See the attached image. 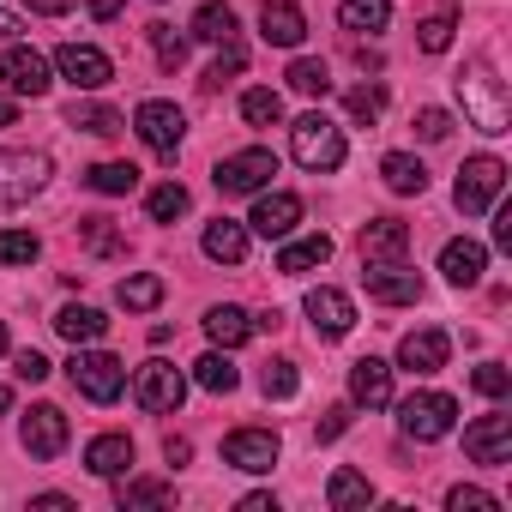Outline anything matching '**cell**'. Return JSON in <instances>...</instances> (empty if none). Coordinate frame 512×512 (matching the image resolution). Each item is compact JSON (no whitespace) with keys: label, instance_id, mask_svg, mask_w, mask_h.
<instances>
[{"label":"cell","instance_id":"cell-25","mask_svg":"<svg viewBox=\"0 0 512 512\" xmlns=\"http://www.w3.org/2000/svg\"><path fill=\"white\" fill-rule=\"evenodd\" d=\"M205 260H217V266H241V260H247V229L229 223V217H217V223L205 229Z\"/></svg>","mask_w":512,"mask_h":512},{"label":"cell","instance_id":"cell-15","mask_svg":"<svg viewBox=\"0 0 512 512\" xmlns=\"http://www.w3.org/2000/svg\"><path fill=\"white\" fill-rule=\"evenodd\" d=\"M0 85H7L13 97H43L55 79H49V61L37 55V49H25V43H13L7 55H0Z\"/></svg>","mask_w":512,"mask_h":512},{"label":"cell","instance_id":"cell-52","mask_svg":"<svg viewBox=\"0 0 512 512\" xmlns=\"http://www.w3.org/2000/svg\"><path fill=\"white\" fill-rule=\"evenodd\" d=\"M344 428H350V410L338 404V410H326V422H320V440H338Z\"/></svg>","mask_w":512,"mask_h":512},{"label":"cell","instance_id":"cell-46","mask_svg":"<svg viewBox=\"0 0 512 512\" xmlns=\"http://www.w3.org/2000/svg\"><path fill=\"white\" fill-rule=\"evenodd\" d=\"M241 67H247V49L223 43V55H217V61H211V73H205V91H217V85H223V79H235Z\"/></svg>","mask_w":512,"mask_h":512},{"label":"cell","instance_id":"cell-10","mask_svg":"<svg viewBox=\"0 0 512 512\" xmlns=\"http://www.w3.org/2000/svg\"><path fill=\"white\" fill-rule=\"evenodd\" d=\"M464 458L470 464H488V470H500V464H512V416H476L470 428H464Z\"/></svg>","mask_w":512,"mask_h":512},{"label":"cell","instance_id":"cell-32","mask_svg":"<svg viewBox=\"0 0 512 512\" xmlns=\"http://www.w3.org/2000/svg\"><path fill=\"white\" fill-rule=\"evenodd\" d=\"M380 181H386L392 193H422V187H428V169H422L416 157L392 151V157H380Z\"/></svg>","mask_w":512,"mask_h":512},{"label":"cell","instance_id":"cell-30","mask_svg":"<svg viewBox=\"0 0 512 512\" xmlns=\"http://www.w3.org/2000/svg\"><path fill=\"white\" fill-rule=\"evenodd\" d=\"M326 500H332L338 512H356V506H368V500H374V482H368L362 470H332V482H326Z\"/></svg>","mask_w":512,"mask_h":512},{"label":"cell","instance_id":"cell-2","mask_svg":"<svg viewBox=\"0 0 512 512\" xmlns=\"http://www.w3.org/2000/svg\"><path fill=\"white\" fill-rule=\"evenodd\" d=\"M290 151H296V163H302V169L332 175V169H344V127H338V121H326V115L314 109V115H302V121L290 127Z\"/></svg>","mask_w":512,"mask_h":512},{"label":"cell","instance_id":"cell-55","mask_svg":"<svg viewBox=\"0 0 512 512\" xmlns=\"http://www.w3.org/2000/svg\"><path fill=\"white\" fill-rule=\"evenodd\" d=\"M31 506H43V512H73V500H67V494H37Z\"/></svg>","mask_w":512,"mask_h":512},{"label":"cell","instance_id":"cell-16","mask_svg":"<svg viewBox=\"0 0 512 512\" xmlns=\"http://www.w3.org/2000/svg\"><path fill=\"white\" fill-rule=\"evenodd\" d=\"M404 253H410V223H398V217L362 223V266H386V260H404Z\"/></svg>","mask_w":512,"mask_h":512},{"label":"cell","instance_id":"cell-27","mask_svg":"<svg viewBox=\"0 0 512 512\" xmlns=\"http://www.w3.org/2000/svg\"><path fill=\"white\" fill-rule=\"evenodd\" d=\"M55 332L79 350V344H97V338L109 332V320H103L97 308H79V302H73V308H61V314H55Z\"/></svg>","mask_w":512,"mask_h":512},{"label":"cell","instance_id":"cell-51","mask_svg":"<svg viewBox=\"0 0 512 512\" xmlns=\"http://www.w3.org/2000/svg\"><path fill=\"white\" fill-rule=\"evenodd\" d=\"M494 247H506V253H512V205H500V211H494Z\"/></svg>","mask_w":512,"mask_h":512},{"label":"cell","instance_id":"cell-17","mask_svg":"<svg viewBox=\"0 0 512 512\" xmlns=\"http://www.w3.org/2000/svg\"><path fill=\"white\" fill-rule=\"evenodd\" d=\"M440 272H446L452 290H476L482 272H488V247L470 241V235H464V241H446V247H440Z\"/></svg>","mask_w":512,"mask_h":512},{"label":"cell","instance_id":"cell-9","mask_svg":"<svg viewBox=\"0 0 512 512\" xmlns=\"http://www.w3.org/2000/svg\"><path fill=\"white\" fill-rule=\"evenodd\" d=\"M133 398H139V410L169 416V410H181V398H187V374H181L175 362H145L139 380H133Z\"/></svg>","mask_w":512,"mask_h":512},{"label":"cell","instance_id":"cell-20","mask_svg":"<svg viewBox=\"0 0 512 512\" xmlns=\"http://www.w3.org/2000/svg\"><path fill=\"white\" fill-rule=\"evenodd\" d=\"M308 320H314V332L320 338H344L350 326H356V308H350V296L344 290H308Z\"/></svg>","mask_w":512,"mask_h":512},{"label":"cell","instance_id":"cell-45","mask_svg":"<svg viewBox=\"0 0 512 512\" xmlns=\"http://www.w3.org/2000/svg\"><path fill=\"white\" fill-rule=\"evenodd\" d=\"M452 31H458L452 19H422V25H416V43H422L428 55H446V49H452Z\"/></svg>","mask_w":512,"mask_h":512},{"label":"cell","instance_id":"cell-57","mask_svg":"<svg viewBox=\"0 0 512 512\" xmlns=\"http://www.w3.org/2000/svg\"><path fill=\"white\" fill-rule=\"evenodd\" d=\"M241 512H278V500H272V494H247Z\"/></svg>","mask_w":512,"mask_h":512},{"label":"cell","instance_id":"cell-21","mask_svg":"<svg viewBox=\"0 0 512 512\" xmlns=\"http://www.w3.org/2000/svg\"><path fill=\"white\" fill-rule=\"evenodd\" d=\"M350 404H362V410H386L392 404V368L380 356H362L350 368Z\"/></svg>","mask_w":512,"mask_h":512},{"label":"cell","instance_id":"cell-38","mask_svg":"<svg viewBox=\"0 0 512 512\" xmlns=\"http://www.w3.org/2000/svg\"><path fill=\"white\" fill-rule=\"evenodd\" d=\"M85 181L115 199V193H133V187H139V169H133V163H97V169H85Z\"/></svg>","mask_w":512,"mask_h":512},{"label":"cell","instance_id":"cell-28","mask_svg":"<svg viewBox=\"0 0 512 512\" xmlns=\"http://www.w3.org/2000/svg\"><path fill=\"white\" fill-rule=\"evenodd\" d=\"M338 25L344 31H386L392 25V0H344V7H338Z\"/></svg>","mask_w":512,"mask_h":512},{"label":"cell","instance_id":"cell-56","mask_svg":"<svg viewBox=\"0 0 512 512\" xmlns=\"http://www.w3.org/2000/svg\"><path fill=\"white\" fill-rule=\"evenodd\" d=\"M121 7H127V0H91V19H103V25H109Z\"/></svg>","mask_w":512,"mask_h":512},{"label":"cell","instance_id":"cell-6","mask_svg":"<svg viewBox=\"0 0 512 512\" xmlns=\"http://www.w3.org/2000/svg\"><path fill=\"white\" fill-rule=\"evenodd\" d=\"M500 187H506V163H500V157H470V163L458 169L452 199H458L464 217H476V211H488V205L500 199Z\"/></svg>","mask_w":512,"mask_h":512},{"label":"cell","instance_id":"cell-34","mask_svg":"<svg viewBox=\"0 0 512 512\" xmlns=\"http://www.w3.org/2000/svg\"><path fill=\"white\" fill-rule=\"evenodd\" d=\"M67 127H85V133H97V139H115L127 121H121L109 103H73V109H67Z\"/></svg>","mask_w":512,"mask_h":512},{"label":"cell","instance_id":"cell-14","mask_svg":"<svg viewBox=\"0 0 512 512\" xmlns=\"http://www.w3.org/2000/svg\"><path fill=\"white\" fill-rule=\"evenodd\" d=\"M362 284H368V296H374V302H386V308H410V302H422V278H416L404 260L362 266Z\"/></svg>","mask_w":512,"mask_h":512},{"label":"cell","instance_id":"cell-3","mask_svg":"<svg viewBox=\"0 0 512 512\" xmlns=\"http://www.w3.org/2000/svg\"><path fill=\"white\" fill-rule=\"evenodd\" d=\"M67 380H73L91 404H115L121 386H127V368H121V356H109V350H85V344H79V356L67 362Z\"/></svg>","mask_w":512,"mask_h":512},{"label":"cell","instance_id":"cell-35","mask_svg":"<svg viewBox=\"0 0 512 512\" xmlns=\"http://www.w3.org/2000/svg\"><path fill=\"white\" fill-rule=\"evenodd\" d=\"M241 121H247V127H278V121H284V97L266 91V85L247 91V97H241Z\"/></svg>","mask_w":512,"mask_h":512},{"label":"cell","instance_id":"cell-29","mask_svg":"<svg viewBox=\"0 0 512 512\" xmlns=\"http://www.w3.org/2000/svg\"><path fill=\"white\" fill-rule=\"evenodd\" d=\"M115 302H121L127 314H151V308L163 302V278H157V272H133V278H121Z\"/></svg>","mask_w":512,"mask_h":512},{"label":"cell","instance_id":"cell-48","mask_svg":"<svg viewBox=\"0 0 512 512\" xmlns=\"http://www.w3.org/2000/svg\"><path fill=\"white\" fill-rule=\"evenodd\" d=\"M446 133H452V115H446V109H416V139L440 145Z\"/></svg>","mask_w":512,"mask_h":512},{"label":"cell","instance_id":"cell-24","mask_svg":"<svg viewBox=\"0 0 512 512\" xmlns=\"http://www.w3.org/2000/svg\"><path fill=\"white\" fill-rule=\"evenodd\" d=\"M133 464V440L127 434H97L91 446H85V470L91 476H121Z\"/></svg>","mask_w":512,"mask_h":512},{"label":"cell","instance_id":"cell-1","mask_svg":"<svg viewBox=\"0 0 512 512\" xmlns=\"http://www.w3.org/2000/svg\"><path fill=\"white\" fill-rule=\"evenodd\" d=\"M452 91H458V103H464V115H470V127L476 133H506L512 127V109H506V91H500V79L488 73V61H470L458 79H452Z\"/></svg>","mask_w":512,"mask_h":512},{"label":"cell","instance_id":"cell-26","mask_svg":"<svg viewBox=\"0 0 512 512\" xmlns=\"http://www.w3.org/2000/svg\"><path fill=\"white\" fill-rule=\"evenodd\" d=\"M205 332H211L217 350H241V344L253 338V320H247V308H229V302H223V308L205 314Z\"/></svg>","mask_w":512,"mask_h":512},{"label":"cell","instance_id":"cell-44","mask_svg":"<svg viewBox=\"0 0 512 512\" xmlns=\"http://www.w3.org/2000/svg\"><path fill=\"white\" fill-rule=\"evenodd\" d=\"M296 386H302L296 380V362H266L260 368V392L266 398H296Z\"/></svg>","mask_w":512,"mask_h":512},{"label":"cell","instance_id":"cell-7","mask_svg":"<svg viewBox=\"0 0 512 512\" xmlns=\"http://www.w3.org/2000/svg\"><path fill=\"white\" fill-rule=\"evenodd\" d=\"M43 187H49V157L43 151H0V205H25Z\"/></svg>","mask_w":512,"mask_h":512},{"label":"cell","instance_id":"cell-61","mask_svg":"<svg viewBox=\"0 0 512 512\" xmlns=\"http://www.w3.org/2000/svg\"><path fill=\"white\" fill-rule=\"evenodd\" d=\"M0 356H7V326H0Z\"/></svg>","mask_w":512,"mask_h":512},{"label":"cell","instance_id":"cell-37","mask_svg":"<svg viewBox=\"0 0 512 512\" xmlns=\"http://www.w3.org/2000/svg\"><path fill=\"white\" fill-rule=\"evenodd\" d=\"M187 187L181 181H163V187H151V199H145V211H151V223H175V217H187Z\"/></svg>","mask_w":512,"mask_h":512},{"label":"cell","instance_id":"cell-5","mask_svg":"<svg viewBox=\"0 0 512 512\" xmlns=\"http://www.w3.org/2000/svg\"><path fill=\"white\" fill-rule=\"evenodd\" d=\"M272 175H278V157H272L266 145H253V151L223 157L211 181H217V193H266V187H272Z\"/></svg>","mask_w":512,"mask_h":512},{"label":"cell","instance_id":"cell-11","mask_svg":"<svg viewBox=\"0 0 512 512\" xmlns=\"http://www.w3.org/2000/svg\"><path fill=\"white\" fill-rule=\"evenodd\" d=\"M55 67H61V79L79 85V91H103V85L115 79V61H109L103 49H91V43H61V49H55Z\"/></svg>","mask_w":512,"mask_h":512},{"label":"cell","instance_id":"cell-39","mask_svg":"<svg viewBox=\"0 0 512 512\" xmlns=\"http://www.w3.org/2000/svg\"><path fill=\"white\" fill-rule=\"evenodd\" d=\"M37 235L31 229H0V266H31L37 260Z\"/></svg>","mask_w":512,"mask_h":512},{"label":"cell","instance_id":"cell-59","mask_svg":"<svg viewBox=\"0 0 512 512\" xmlns=\"http://www.w3.org/2000/svg\"><path fill=\"white\" fill-rule=\"evenodd\" d=\"M13 37H19V19H13V13H0V43H13Z\"/></svg>","mask_w":512,"mask_h":512},{"label":"cell","instance_id":"cell-12","mask_svg":"<svg viewBox=\"0 0 512 512\" xmlns=\"http://www.w3.org/2000/svg\"><path fill=\"white\" fill-rule=\"evenodd\" d=\"M19 446L31 452V458H61L67 452V416L55 410V404H37V410H25V422H19Z\"/></svg>","mask_w":512,"mask_h":512},{"label":"cell","instance_id":"cell-33","mask_svg":"<svg viewBox=\"0 0 512 512\" xmlns=\"http://www.w3.org/2000/svg\"><path fill=\"white\" fill-rule=\"evenodd\" d=\"M193 380H199L205 392H217V398H223V392H235V386H241V368H235L223 350H211V356H199V362H193Z\"/></svg>","mask_w":512,"mask_h":512},{"label":"cell","instance_id":"cell-4","mask_svg":"<svg viewBox=\"0 0 512 512\" xmlns=\"http://www.w3.org/2000/svg\"><path fill=\"white\" fill-rule=\"evenodd\" d=\"M452 422H458V398H446V392H410L398 404V428L410 440H446Z\"/></svg>","mask_w":512,"mask_h":512},{"label":"cell","instance_id":"cell-18","mask_svg":"<svg viewBox=\"0 0 512 512\" xmlns=\"http://www.w3.org/2000/svg\"><path fill=\"white\" fill-rule=\"evenodd\" d=\"M446 356H452V338H446L440 326L404 332V344H398V362H404L410 374H440V368H446Z\"/></svg>","mask_w":512,"mask_h":512},{"label":"cell","instance_id":"cell-19","mask_svg":"<svg viewBox=\"0 0 512 512\" xmlns=\"http://www.w3.org/2000/svg\"><path fill=\"white\" fill-rule=\"evenodd\" d=\"M260 37H266L272 49H302L308 19H302L296 0H266V7H260Z\"/></svg>","mask_w":512,"mask_h":512},{"label":"cell","instance_id":"cell-42","mask_svg":"<svg viewBox=\"0 0 512 512\" xmlns=\"http://www.w3.org/2000/svg\"><path fill=\"white\" fill-rule=\"evenodd\" d=\"M344 109H350V121H380L386 115V85H356L344 97Z\"/></svg>","mask_w":512,"mask_h":512},{"label":"cell","instance_id":"cell-60","mask_svg":"<svg viewBox=\"0 0 512 512\" xmlns=\"http://www.w3.org/2000/svg\"><path fill=\"white\" fill-rule=\"evenodd\" d=\"M7 410H13V392H7V386H0V416H7Z\"/></svg>","mask_w":512,"mask_h":512},{"label":"cell","instance_id":"cell-31","mask_svg":"<svg viewBox=\"0 0 512 512\" xmlns=\"http://www.w3.org/2000/svg\"><path fill=\"white\" fill-rule=\"evenodd\" d=\"M193 37H199V43H217V49L235 43V13L223 7V0H205V7L193 13Z\"/></svg>","mask_w":512,"mask_h":512},{"label":"cell","instance_id":"cell-50","mask_svg":"<svg viewBox=\"0 0 512 512\" xmlns=\"http://www.w3.org/2000/svg\"><path fill=\"white\" fill-rule=\"evenodd\" d=\"M446 506H452V512H500V500H494V494H482V488H452V494H446Z\"/></svg>","mask_w":512,"mask_h":512},{"label":"cell","instance_id":"cell-13","mask_svg":"<svg viewBox=\"0 0 512 512\" xmlns=\"http://www.w3.org/2000/svg\"><path fill=\"white\" fill-rule=\"evenodd\" d=\"M223 464H235V470H247V476H266V470L278 464V434H272V428H235V434L223 440Z\"/></svg>","mask_w":512,"mask_h":512},{"label":"cell","instance_id":"cell-36","mask_svg":"<svg viewBox=\"0 0 512 512\" xmlns=\"http://www.w3.org/2000/svg\"><path fill=\"white\" fill-rule=\"evenodd\" d=\"M290 91H302V97H326L332 91V73H326V61H314V55H302V61H290Z\"/></svg>","mask_w":512,"mask_h":512},{"label":"cell","instance_id":"cell-54","mask_svg":"<svg viewBox=\"0 0 512 512\" xmlns=\"http://www.w3.org/2000/svg\"><path fill=\"white\" fill-rule=\"evenodd\" d=\"M163 458H169V464H187V458H193V446H187V440H175V434H169V440H163Z\"/></svg>","mask_w":512,"mask_h":512},{"label":"cell","instance_id":"cell-49","mask_svg":"<svg viewBox=\"0 0 512 512\" xmlns=\"http://www.w3.org/2000/svg\"><path fill=\"white\" fill-rule=\"evenodd\" d=\"M13 374H19L25 386H43V380H49V356H43V350H19V356H13Z\"/></svg>","mask_w":512,"mask_h":512},{"label":"cell","instance_id":"cell-47","mask_svg":"<svg viewBox=\"0 0 512 512\" xmlns=\"http://www.w3.org/2000/svg\"><path fill=\"white\" fill-rule=\"evenodd\" d=\"M470 386H476L482 398H506V392H512V374H506L500 362H482V368L470 374Z\"/></svg>","mask_w":512,"mask_h":512},{"label":"cell","instance_id":"cell-23","mask_svg":"<svg viewBox=\"0 0 512 512\" xmlns=\"http://www.w3.org/2000/svg\"><path fill=\"white\" fill-rule=\"evenodd\" d=\"M332 260V235L320 229V235H302V241H290L284 253H278V272L284 278H302V272H314V266H326Z\"/></svg>","mask_w":512,"mask_h":512},{"label":"cell","instance_id":"cell-58","mask_svg":"<svg viewBox=\"0 0 512 512\" xmlns=\"http://www.w3.org/2000/svg\"><path fill=\"white\" fill-rule=\"evenodd\" d=\"M13 121H19V103H13V97H0V127H13Z\"/></svg>","mask_w":512,"mask_h":512},{"label":"cell","instance_id":"cell-40","mask_svg":"<svg viewBox=\"0 0 512 512\" xmlns=\"http://www.w3.org/2000/svg\"><path fill=\"white\" fill-rule=\"evenodd\" d=\"M79 235H85L91 253H127V241H121V229L109 217H79Z\"/></svg>","mask_w":512,"mask_h":512},{"label":"cell","instance_id":"cell-22","mask_svg":"<svg viewBox=\"0 0 512 512\" xmlns=\"http://www.w3.org/2000/svg\"><path fill=\"white\" fill-rule=\"evenodd\" d=\"M247 223H253V235L284 241V235L302 223V199H296V193H266L260 205H253V217H247Z\"/></svg>","mask_w":512,"mask_h":512},{"label":"cell","instance_id":"cell-41","mask_svg":"<svg viewBox=\"0 0 512 512\" xmlns=\"http://www.w3.org/2000/svg\"><path fill=\"white\" fill-rule=\"evenodd\" d=\"M175 500V488L169 482H157V476H145V482H121V506L133 512V506H169Z\"/></svg>","mask_w":512,"mask_h":512},{"label":"cell","instance_id":"cell-8","mask_svg":"<svg viewBox=\"0 0 512 512\" xmlns=\"http://www.w3.org/2000/svg\"><path fill=\"white\" fill-rule=\"evenodd\" d=\"M133 127H139V139L163 157V163H175V151H181V133H187V115L175 109V103H163V97H151V103H139V115H133Z\"/></svg>","mask_w":512,"mask_h":512},{"label":"cell","instance_id":"cell-53","mask_svg":"<svg viewBox=\"0 0 512 512\" xmlns=\"http://www.w3.org/2000/svg\"><path fill=\"white\" fill-rule=\"evenodd\" d=\"M31 13H49V19H61V13H73V0H25Z\"/></svg>","mask_w":512,"mask_h":512},{"label":"cell","instance_id":"cell-43","mask_svg":"<svg viewBox=\"0 0 512 512\" xmlns=\"http://www.w3.org/2000/svg\"><path fill=\"white\" fill-rule=\"evenodd\" d=\"M145 37H151V49H157V61H163L169 73H175V67L187 61V37H175V25H151Z\"/></svg>","mask_w":512,"mask_h":512}]
</instances>
